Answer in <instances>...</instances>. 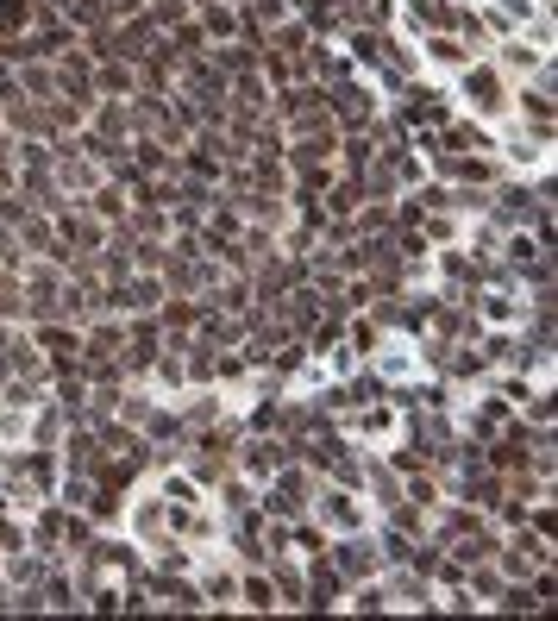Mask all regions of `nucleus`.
Segmentation results:
<instances>
[{
    "label": "nucleus",
    "mask_w": 558,
    "mask_h": 621,
    "mask_svg": "<svg viewBox=\"0 0 558 621\" xmlns=\"http://www.w3.org/2000/svg\"><path fill=\"white\" fill-rule=\"evenodd\" d=\"M458 101L477 126H502L508 113H515V82H508L496 63H464L458 69Z\"/></svg>",
    "instance_id": "nucleus-1"
},
{
    "label": "nucleus",
    "mask_w": 558,
    "mask_h": 621,
    "mask_svg": "<svg viewBox=\"0 0 558 621\" xmlns=\"http://www.w3.org/2000/svg\"><path fill=\"white\" fill-rule=\"evenodd\" d=\"M502 552V578H533L540 565H552V540L546 534H533V527H521L508 546H496Z\"/></svg>",
    "instance_id": "nucleus-2"
},
{
    "label": "nucleus",
    "mask_w": 558,
    "mask_h": 621,
    "mask_svg": "<svg viewBox=\"0 0 558 621\" xmlns=\"http://www.w3.org/2000/svg\"><path fill=\"white\" fill-rule=\"evenodd\" d=\"M496 151H502L508 170H546L552 164V132H508Z\"/></svg>",
    "instance_id": "nucleus-3"
},
{
    "label": "nucleus",
    "mask_w": 558,
    "mask_h": 621,
    "mask_svg": "<svg viewBox=\"0 0 558 621\" xmlns=\"http://www.w3.org/2000/svg\"><path fill=\"white\" fill-rule=\"evenodd\" d=\"M320 521H327L333 534H364V527H370V509H364L352 490H320Z\"/></svg>",
    "instance_id": "nucleus-4"
},
{
    "label": "nucleus",
    "mask_w": 558,
    "mask_h": 621,
    "mask_svg": "<svg viewBox=\"0 0 558 621\" xmlns=\"http://www.w3.org/2000/svg\"><path fill=\"white\" fill-rule=\"evenodd\" d=\"M421 352H414L408 339H389V345H377V377L383 383H408V377H421Z\"/></svg>",
    "instance_id": "nucleus-5"
},
{
    "label": "nucleus",
    "mask_w": 558,
    "mask_h": 621,
    "mask_svg": "<svg viewBox=\"0 0 558 621\" xmlns=\"http://www.w3.org/2000/svg\"><path fill=\"white\" fill-rule=\"evenodd\" d=\"M421 44H427V63H439V69H464V63H477V51H471V44H464L458 32H427Z\"/></svg>",
    "instance_id": "nucleus-6"
},
{
    "label": "nucleus",
    "mask_w": 558,
    "mask_h": 621,
    "mask_svg": "<svg viewBox=\"0 0 558 621\" xmlns=\"http://www.w3.org/2000/svg\"><path fill=\"white\" fill-rule=\"evenodd\" d=\"M395 427H402V414H395L389 402H377V408H358L352 414V433H358V440H395Z\"/></svg>",
    "instance_id": "nucleus-7"
},
{
    "label": "nucleus",
    "mask_w": 558,
    "mask_h": 621,
    "mask_svg": "<svg viewBox=\"0 0 558 621\" xmlns=\"http://www.w3.org/2000/svg\"><path fill=\"white\" fill-rule=\"evenodd\" d=\"M540 63H546V51H533V44H527L521 32H508V38H502V57H496L502 76H533Z\"/></svg>",
    "instance_id": "nucleus-8"
},
{
    "label": "nucleus",
    "mask_w": 558,
    "mask_h": 621,
    "mask_svg": "<svg viewBox=\"0 0 558 621\" xmlns=\"http://www.w3.org/2000/svg\"><path fill=\"white\" fill-rule=\"evenodd\" d=\"M533 534H546V540H552V534H558V515H552V509H540V515H533Z\"/></svg>",
    "instance_id": "nucleus-9"
}]
</instances>
